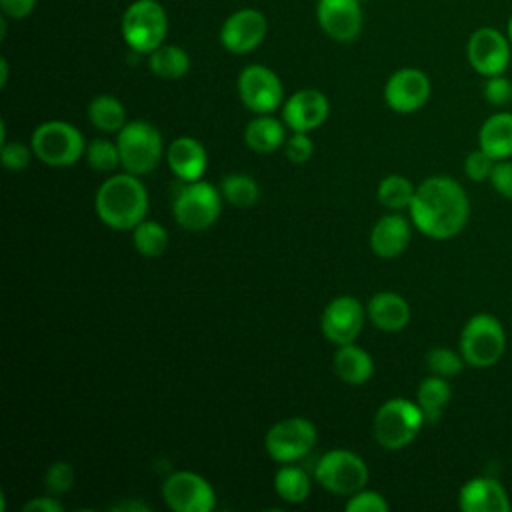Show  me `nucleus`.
<instances>
[{"mask_svg":"<svg viewBox=\"0 0 512 512\" xmlns=\"http://www.w3.org/2000/svg\"><path fill=\"white\" fill-rule=\"evenodd\" d=\"M412 224L428 238L448 240L460 234L470 216L464 188L450 176H430L416 186L410 204Z\"/></svg>","mask_w":512,"mask_h":512,"instance_id":"nucleus-1","label":"nucleus"},{"mask_svg":"<svg viewBox=\"0 0 512 512\" xmlns=\"http://www.w3.org/2000/svg\"><path fill=\"white\" fill-rule=\"evenodd\" d=\"M94 208L108 228L132 230L146 218L148 190L132 172L114 174L96 190Z\"/></svg>","mask_w":512,"mask_h":512,"instance_id":"nucleus-2","label":"nucleus"},{"mask_svg":"<svg viewBox=\"0 0 512 512\" xmlns=\"http://www.w3.org/2000/svg\"><path fill=\"white\" fill-rule=\"evenodd\" d=\"M124 44L138 54H150L164 44L168 34V14L158 0H134L120 20Z\"/></svg>","mask_w":512,"mask_h":512,"instance_id":"nucleus-3","label":"nucleus"},{"mask_svg":"<svg viewBox=\"0 0 512 512\" xmlns=\"http://www.w3.org/2000/svg\"><path fill=\"white\" fill-rule=\"evenodd\" d=\"M426 424L420 406L408 398H390L374 414L372 432L386 450H402Z\"/></svg>","mask_w":512,"mask_h":512,"instance_id":"nucleus-4","label":"nucleus"},{"mask_svg":"<svg viewBox=\"0 0 512 512\" xmlns=\"http://www.w3.org/2000/svg\"><path fill=\"white\" fill-rule=\"evenodd\" d=\"M506 350V332L500 320L488 312L468 318L460 332V354L474 368L494 366Z\"/></svg>","mask_w":512,"mask_h":512,"instance_id":"nucleus-5","label":"nucleus"},{"mask_svg":"<svg viewBox=\"0 0 512 512\" xmlns=\"http://www.w3.org/2000/svg\"><path fill=\"white\" fill-rule=\"evenodd\" d=\"M34 156L54 168L72 166L86 152V142L82 132L64 120H48L34 128L32 132Z\"/></svg>","mask_w":512,"mask_h":512,"instance_id":"nucleus-6","label":"nucleus"},{"mask_svg":"<svg viewBox=\"0 0 512 512\" xmlns=\"http://www.w3.org/2000/svg\"><path fill=\"white\" fill-rule=\"evenodd\" d=\"M222 192L214 184L196 180L176 194L172 204V216L176 224L190 232H200L216 224L222 214Z\"/></svg>","mask_w":512,"mask_h":512,"instance_id":"nucleus-7","label":"nucleus"},{"mask_svg":"<svg viewBox=\"0 0 512 512\" xmlns=\"http://www.w3.org/2000/svg\"><path fill=\"white\" fill-rule=\"evenodd\" d=\"M120 162L126 172L136 176L154 170L162 158V134L146 120L126 122L116 138Z\"/></svg>","mask_w":512,"mask_h":512,"instance_id":"nucleus-8","label":"nucleus"},{"mask_svg":"<svg viewBox=\"0 0 512 512\" xmlns=\"http://www.w3.org/2000/svg\"><path fill=\"white\" fill-rule=\"evenodd\" d=\"M368 476L366 462L356 452L344 448L322 454L314 470L316 482L338 496H352L366 488Z\"/></svg>","mask_w":512,"mask_h":512,"instance_id":"nucleus-9","label":"nucleus"},{"mask_svg":"<svg viewBox=\"0 0 512 512\" xmlns=\"http://www.w3.org/2000/svg\"><path fill=\"white\" fill-rule=\"evenodd\" d=\"M316 440V426L308 418L290 416L268 428L264 436V448L272 460L288 464L306 456L314 448Z\"/></svg>","mask_w":512,"mask_h":512,"instance_id":"nucleus-10","label":"nucleus"},{"mask_svg":"<svg viewBox=\"0 0 512 512\" xmlns=\"http://www.w3.org/2000/svg\"><path fill=\"white\" fill-rule=\"evenodd\" d=\"M466 58L472 70L484 78L504 74L512 58V44L502 30L480 26L468 36Z\"/></svg>","mask_w":512,"mask_h":512,"instance_id":"nucleus-11","label":"nucleus"},{"mask_svg":"<svg viewBox=\"0 0 512 512\" xmlns=\"http://www.w3.org/2000/svg\"><path fill=\"white\" fill-rule=\"evenodd\" d=\"M236 88L242 104L256 114H270L284 100L282 80L264 64H248L242 68Z\"/></svg>","mask_w":512,"mask_h":512,"instance_id":"nucleus-12","label":"nucleus"},{"mask_svg":"<svg viewBox=\"0 0 512 512\" xmlns=\"http://www.w3.org/2000/svg\"><path fill=\"white\" fill-rule=\"evenodd\" d=\"M162 498L174 512H210L216 506L212 484L190 470L172 472L162 484Z\"/></svg>","mask_w":512,"mask_h":512,"instance_id":"nucleus-13","label":"nucleus"},{"mask_svg":"<svg viewBox=\"0 0 512 512\" xmlns=\"http://www.w3.org/2000/svg\"><path fill=\"white\" fill-rule=\"evenodd\" d=\"M366 308L354 296H338L330 300L320 316V330L336 346L356 342L366 322Z\"/></svg>","mask_w":512,"mask_h":512,"instance_id":"nucleus-14","label":"nucleus"},{"mask_svg":"<svg viewBox=\"0 0 512 512\" xmlns=\"http://www.w3.org/2000/svg\"><path fill=\"white\" fill-rule=\"evenodd\" d=\"M268 32L266 16L256 8L234 10L220 26V44L230 54H248L256 50Z\"/></svg>","mask_w":512,"mask_h":512,"instance_id":"nucleus-15","label":"nucleus"},{"mask_svg":"<svg viewBox=\"0 0 512 512\" xmlns=\"http://www.w3.org/2000/svg\"><path fill=\"white\" fill-rule=\"evenodd\" d=\"M432 92L430 78L420 68H400L390 74L384 86V100L388 108L400 114H410L420 110Z\"/></svg>","mask_w":512,"mask_h":512,"instance_id":"nucleus-16","label":"nucleus"},{"mask_svg":"<svg viewBox=\"0 0 512 512\" xmlns=\"http://www.w3.org/2000/svg\"><path fill=\"white\" fill-rule=\"evenodd\" d=\"M316 22L336 42H352L362 30L360 0H318Z\"/></svg>","mask_w":512,"mask_h":512,"instance_id":"nucleus-17","label":"nucleus"},{"mask_svg":"<svg viewBox=\"0 0 512 512\" xmlns=\"http://www.w3.org/2000/svg\"><path fill=\"white\" fill-rule=\"evenodd\" d=\"M328 114L330 102L316 88L294 92L282 106V120L292 132H312L326 122Z\"/></svg>","mask_w":512,"mask_h":512,"instance_id":"nucleus-18","label":"nucleus"},{"mask_svg":"<svg viewBox=\"0 0 512 512\" xmlns=\"http://www.w3.org/2000/svg\"><path fill=\"white\" fill-rule=\"evenodd\" d=\"M458 506L464 512H510L506 488L492 476L470 478L458 492Z\"/></svg>","mask_w":512,"mask_h":512,"instance_id":"nucleus-19","label":"nucleus"},{"mask_svg":"<svg viewBox=\"0 0 512 512\" xmlns=\"http://www.w3.org/2000/svg\"><path fill=\"white\" fill-rule=\"evenodd\" d=\"M412 240V224L398 212L386 214L376 220L370 230V248L376 256L392 260L400 256Z\"/></svg>","mask_w":512,"mask_h":512,"instance_id":"nucleus-20","label":"nucleus"},{"mask_svg":"<svg viewBox=\"0 0 512 512\" xmlns=\"http://www.w3.org/2000/svg\"><path fill=\"white\" fill-rule=\"evenodd\" d=\"M166 162L170 170L184 182H196L204 176L208 166V154L200 140L192 136H180L172 140L166 150Z\"/></svg>","mask_w":512,"mask_h":512,"instance_id":"nucleus-21","label":"nucleus"},{"mask_svg":"<svg viewBox=\"0 0 512 512\" xmlns=\"http://www.w3.org/2000/svg\"><path fill=\"white\" fill-rule=\"evenodd\" d=\"M368 320L384 332H398L410 322V306L404 296L396 292H376L368 306Z\"/></svg>","mask_w":512,"mask_h":512,"instance_id":"nucleus-22","label":"nucleus"},{"mask_svg":"<svg viewBox=\"0 0 512 512\" xmlns=\"http://www.w3.org/2000/svg\"><path fill=\"white\" fill-rule=\"evenodd\" d=\"M478 148L494 160L512 156V112H496L482 122L478 130Z\"/></svg>","mask_w":512,"mask_h":512,"instance_id":"nucleus-23","label":"nucleus"},{"mask_svg":"<svg viewBox=\"0 0 512 512\" xmlns=\"http://www.w3.org/2000/svg\"><path fill=\"white\" fill-rule=\"evenodd\" d=\"M334 372L336 376L352 386H360L366 380H370L372 372H374V360L372 356L360 348L358 344L350 342L344 346H338L334 360H332Z\"/></svg>","mask_w":512,"mask_h":512,"instance_id":"nucleus-24","label":"nucleus"},{"mask_svg":"<svg viewBox=\"0 0 512 512\" xmlns=\"http://www.w3.org/2000/svg\"><path fill=\"white\" fill-rule=\"evenodd\" d=\"M244 142L258 154L274 152L286 142V124L270 114H256L244 130Z\"/></svg>","mask_w":512,"mask_h":512,"instance_id":"nucleus-25","label":"nucleus"},{"mask_svg":"<svg viewBox=\"0 0 512 512\" xmlns=\"http://www.w3.org/2000/svg\"><path fill=\"white\" fill-rule=\"evenodd\" d=\"M148 68L154 76L164 80H178L190 70V56L178 44H160L148 54Z\"/></svg>","mask_w":512,"mask_h":512,"instance_id":"nucleus-26","label":"nucleus"},{"mask_svg":"<svg viewBox=\"0 0 512 512\" xmlns=\"http://www.w3.org/2000/svg\"><path fill=\"white\" fill-rule=\"evenodd\" d=\"M452 396V390L442 376L430 374L424 378L416 390V404L420 406L426 424H434L440 420L444 408L448 406Z\"/></svg>","mask_w":512,"mask_h":512,"instance_id":"nucleus-27","label":"nucleus"},{"mask_svg":"<svg viewBox=\"0 0 512 512\" xmlns=\"http://www.w3.org/2000/svg\"><path fill=\"white\" fill-rule=\"evenodd\" d=\"M88 120L106 134H118L126 124V108L112 94H98L88 104Z\"/></svg>","mask_w":512,"mask_h":512,"instance_id":"nucleus-28","label":"nucleus"},{"mask_svg":"<svg viewBox=\"0 0 512 512\" xmlns=\"http://www.w3.org/2000/svg\"><path fill=\"white\" fill-rule=\"evenodd\" d=\"M414 194H416V186L402 174H390V176L382 178L376 188L378 202L392 212L410 208Z\"/></svg>","mask_w":512,"mask_h":512,"instance_id":"nucleus-29","label":"nucleus"},{"mask_svg":"<svg viewBox=\"0 0 512 512\" xmlns=\"http://www.w3.org/2000/svg\"><path fill=\"white\" fill-rule=\"evenodd\" d=\"M310 488H312L310 476L302 468L292 466L290 462L284 464L276 472V476H274V490H276V494L282 500L290 502V504L304 502L308 498V494H310Z\"/></svg>","mask_w":512,"mask_h":512,"instance_id":"nucleus-30","label":"nucleus"},{"mask_svg":"<svg viewBox=\"0 0 512 512\" xmlns=\"http://www.w3.org/2000/svg\"><path fill=\"white\" fill-rule=\"evenodd\" d=\"M220 192L228 204L238 208H250L260 198L258 182L252 176L240 172L228 174L220 184Z\"/></svg>","mask_w":512,"mask_h":512,"instance_id":"nucleus-31","label":"nucleus"},{"mask_svg":"<svg viewBox=\"0 0 512 512\" xmlns=\"http://www.w3.org/2000/svg\"><path fill=\"white\" fill-rule=\"evenodd\" d=\"M132 242L140 256L156 258L168 246V232L162 224L144 218L140 224L132 228Z\"/></svg>","mask_w":512,"mask_h":512,"instance_id":"nucleus-32","label":"nucleus"},{"mask_svg":"<svg viewBox=\"0 0 512 512\" xmlns=\"http://www.w3.org/2000/svg\"><path fill=\"white\" fill-rule=\"evenodd\" d=\"M84 154L88 166L98 172H110L116 166H122L118 144L106 138H94L92 142H88Z\"/></svg>","mask_w":512,"mask_h":512,"instance_id":"nucleus-33","label":"nucleus"},{"mask_svg":"<svg viewBox=\"0 0 512 512\" xmlns=\"http://www.w3.org/2000/svg\"><path fill=\"white\" fill-rule=\"evenodd\" d=\"M464 358L460 352L446 348V346H434L426 352V366L434 376L450 378L462 372L464 368Z\"/></svg>","mask_w":512,"mask_h":512,"instance_id":"nucleus-34","label":"nucleus"},{"mask_svg":"<svg viewBox=\"0 0 512 512\" xmlns=\"http://www.w3.org/2000/svg\"><path fill=\"white\" fill-rule=\"evenodd\" d=\"M76 474L72 464L64 462V460H56L52 462L46 472H44V486L52 492V494H64L74 486Z\"/></svg>","mask_w":512,"mask_h":512,"instance_id":"nucleus-35","label":"nucleus"},{"mask_svg":"<svg viewBox=\"0 0 512 512\" xmlns=\"http://www.w3.org/2000/svg\"><path fill=\"white\" fill-rule=\"evenodd\" d=\"M482 96L492 106H506L512 102V80H508L504 74L488 76L482 84Z\"/></svg>","mask_w":512,"mask_h":512,"instance_id":"nucleus-36","label":"nucleus"},{"mask_svg":"<svg viewBox=\"0 0 512 512\" xmlns=\"http://www.w3.org/2000/svg\"><path fill=\"white\" fill-rule=\"evenodd\" d=\"M346 512H386L388 510V502L384 500V496L376 490H358L356 494L348 496L346 502Z\"/></svg>","mask_w":512,"mask_h":512,"instance_id":"nucleus-37","label":"nucleus"},{"mask_svg":"<svg viewBox=\"0 0 512 512\" xmlns=\"http://www.w3.org/2000/svg\"><path fill=\"white\" fill-rule=\"evenodd\" d=\"M284 152L292 164H304L314 154L312 138L308 136V132H292L284 142Z\"/></svg>","mask_w":512,"mask_h":512,"instance_id":"nucleus-38","label":"nucleus"},{"mask_svg":"<svg viewBox=\"0 0 512 512\" xmlns=\"http://www.w3.org/2000/svg\"><path fill=\"white\" fill-rule=\"evenodd\" d=\"M494 164H496V160L492 156H488L482 148H478L466 156L464 172L472 182H484V180H490Z\"/></svg>","mask_w":512,"mask_h":512,"instance_id":"nucleus-39","label":"nucleus"},{"mask_svg":"<svg viewBox=\"0 0 512 512\" xmlns=\"http://www.w3.org/2000/svg\"><path fill=\"white\" fill-rule=\"evenodd\" d=\"M34 150L22 142H4L2 144V164L6 170L18 172L30 164Z\"/></svg>","mask_w":512,"mask_h":512,"instance_id":"nucleus-40","label":"nucleus"},{"mask_svg":"<svg viewBox=\"0 0 512 512\" xmlns=\"http://www.w3.org/2000/svg\"><path fill=\"white\" fill-rule=\"evenodd\" d=\"M490 184L500 196L512 200V160H496L490 174Z\"/></svg>","mask_w":512,"mask_h":512,"instance_id":"nucleus-41","label":"nucleus"},{"mask_svg":"<svg viewBox=\"0 0 512 512\" xmlns=\"http://www.w3.org/2000/svg\"><path fill=\"white\" fill-rule=\"evenodd\" d=\"M38 0H0V8L2 14L14 20H22L26 16H30L36 8Z\"/></svg>","mask_w":512,"mask_h":512,"instance_id":"nucleus-42","label":"nucleus"},{"mask_svg":"<svg viewBox=\"0 0 512 512\" xmlns=\"http://www.w3.org/2000/svg\"><path fill=\"white\" fill-rule=\"evenodd\" d=\"M62 504L52 496H36L22 506V512H60Z\"/></svg>","mask_w":512,"mask_h":512,"instance_id":"nucleus-43","label":"nucleus"},{"mask_svg":"<svg viewBox=\"0 0 512 512\" xmlns=\"http://www.w3.org/2000/svg\"><path fill=\"white\" fill-rule=\"evenodd\" d=\"M112 510H138V512H142V510H150V506L142 504V502H120V504L112 506Z\"/></svg>","mask_w":512,"mask_h":512,"instance_id":"nucleus-44","label":"nucleus"},{"mask_svg":"<svg viewBox=\"0 0 512 512\" xmlns=\"http://www.w3.org/2000/svg\"><path fill=\"white\" fill-rule=\"evenodd\" d=\"M0 70H2L0 84L4 86V84H6V80H8V62H6V58H0Z\"/></svg>","mask_w":512,"mask_h":512,"instance_id":"nucleus-45","label":"nucleus"},{"mask_svg":"<svg viewBox=\"0 0 512 512\" xmlns=\"http://www.w3.org/2000/svg\"><path fill=\"white\" fill-rule=\"evenodd\" d=\"M506 36H508V40H510V44H512V14H510L508 24H506Z\"/></svg>","mask_w":512,"mask_h":512,"instance_id":"nucleus-46","label":"nucleus"},{"mask_svg":"<svg viewBox=\"0 0 512 512\" xmlns=\"http://www.w3.org/2000/svg\"><path fill=\"white\" fill-rule=\"evenodd\" d=\"M360 2H370V0H360Z\"/></svg>","mask_w":512,"mask_h":512,"instance_id":"nucleus-47","label":"nucleus"}]
</instances>
